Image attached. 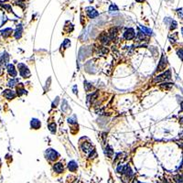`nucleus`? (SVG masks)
<instances>
[{"instance_id":"nucleus-1","label":"nucleus","mask_w":183,"mask_h":183,"mask_svg":"<svg viewBox=\"0 0 183 183\" xmlns=\"http://www.w3.org/2000/svg\"><path fill=\"white\" fill-rule=\"evenodd\" d=\"M17 68H19V71L20 73V75L23 77V78H29L30 76V71H29V68L26 66L23 63H19L17 65Z\"/></svg>"},{"instance_id":"nucleus-2","label":"nucleus","mask_w":183,"mask_h":183,"mask_svg":"<svg viewBox=\"0 0 183 183\" xmlns=\"http://www.w3.org/2000/svg\"><path fill=\"white\" fill-rule=\"evenodd\" d=\"M170 77H171V72H170V70H168L167 71H165L164 73H162V74L158 75V76H157L156 78L154 79V81L155 83H159V81H168L170 79Z\"/></svg>"},{"instance_id":"nucleus-3","label":"nucleus","mask_w":183,"mask_h":183,"mask_svg":"<svg viewBox=\"0 0 183 183\" xmlns=\"http://www.w3.org/2000/svg\"><path fill=\"white\" fill-rule=\"evenodd\" d=\"M45 154H46V158L51 161H55L56 159H58V158H59V154H58V152H56L55 150L51 149V148L48 149V150L46 151Z\"/></svg>"},{"instance_id":"nucleus-4","label":"nucleus","mask_w":183,"mask_h":183,"mask_svg":"<svg viewBox=\"0 0 183 183\" xmlns=\"http://www.w3.org/2000/svg\"><path fill=\"white\" fill-rule=\"evenodd\" d=\"M86 13L87 15H88V17H90V19H94V17H98V12H97L96 10H95L93 7H87L86 8Z\"/></svg>"},{"instance_id":"nucleus-5","label":"nucleus","mask_w":183,"mask_h":183,"mask_svg":"<svg viewBox=\"0 0 183 183\" xmlns=\"http://www.w3.org/2000/svg\"><path fill=\"white\" fill-rule=\"evenodd\" d=\"M166 66H167V59H166V57L163 55L162 58H161V60H160L159 64H158V68H157V71H163V70H165V68H166Z\"/></svg>"},{"instance_id":"nucleus-6","label":"nucleus","mask_w":183,"mask_h":183,"mask_svg":"<svg viewBox=\"0 0 183 183\" xmlns=\"http://www.w3.org/2000/svg\"><path fill=\"white\" fill-rule=\"evenodd\" d=\"M135 30L133 29H128L125 32L124 34V37L126 38V39H127V40H130V39H134L135 38Z\"/></svg>"},{"instance_id":"nucleus-7","label":"nucleus","mask_w":183,"mask_h":183,"mask_svg":"<svg viewBox=\"0 0 183 183\" xmlns=\"http://www.w3.org/2000/svg\"><path fill=\"white\" fill-rule=\"evenodd\" d=\"M111 39H111V37H109V36L107 35L105 32H103V34L100 35V40H101V42L103 43V44H105V45L109 44V42H110Z\"/></svg>"},{"instance_id":"nucleus-8","label":"nucleus","mask_w":183,"mask_h":183,"mask_svg":"<svg viewBox=\"0 0 183 183\" xmlns=\"http://www.w3.org/2000/svg\"><path fill=\"white\" fill-rule=\"evenodd\" d=\"M3 95L6 97L7 99H8V100H11V99H14L16 96V93L14 91L12 90H5L3 93Z\"/></svg>"},{"instance_id":"nucleus-9","label":"nucleus","mask_w":183,"mask_h":183,"mask_svg":"<svg viewBox=\"0 0 183 183\" xmlns=\"http://www.w3.org/2000/svg\"><path fill=\"white\" fill-rule=\"evenodd\" d=\"M7 72H8V74L10 75L11 77H16L17 74V71H16V69H15V67H14L13 64L7 65Z\"/></svg>"},{"instance_id":"nucleus-10","label":"nucleus","mask_w":183,"mask_h":183,"mask_svg":"<svg viewBox=\"0 0 183 183\" xmlns=\"http://www.w3.org/2000/svg\"><path fill=\"white\" fill-rule=\"evenodd\" d=\"M8 54H7V52H4L1 54V56H0V65H6L7 64V62L8 61Z\"/></svg>"},{"instance_id":"nucleus-11","label":"nucleus","mask_w":183,"mask_h":183,"mask_svg":"<svg viewBox=\"0 0 183 183\" xmlns=\"http://www.w3.org/2000/svg\"><path fill=\"white\" fill-rule=\"evenodd\" d=\"M30 125H31V127H32V128H34V129H39V127L41 126L40 121H39V119H36V118L31 120Z\"/></svg>"},{"instance_id":"nucleus-12","label":"nucleus","mask_w":183,"mask_h":183,"mask_svg":"<svg viewBox=\"0 0 183 183\" xmlns=\"http://www.w3.org/2000/svg\"><path fill=\"white\" fill-rule=\"evenodd\" d=\"M68 168H69L70 171L74 172V171H76V170H77L78 166H77V164H76V162H75V161H71V162L69 163V165H68Z\"/></svg>"},{"instance_id":"nucleus-13","label":"nucleus","mask_w":183,"mask_h":183,"mask_svg":"<svg viewBox=\"0 0 183 183\" xmlns=\"http://www.w3.org/2000/svg\"><path fill=\"white\" fill-rule=\"evenodd\" d=\"M53 170H54L55 172L57 173H61L63 171V165L61 163H56L53 166Z\"/></svg>"},{"instance_id":"nucleus-14","label":"nucleus","mask_w":183,"mask_h":183,"mask_svg":"<svg viewBox=\"0 0 183 183\" xmlns=\"http://www.w3.org/2000/svg\"><path fill=\"white\" fill-rule=\"evenodd\" d=\"M21 33H22V28H21V26L19 25V27H17V30H16V32H15V37H16V39H20Z\"/></svg>"},{"instance_id":"nucleus-15","label":"nucleus","mask_w":183,"mask_h":183,"mask_svg":"<svg viewBox=\"0 0 183 183\" xmlns=\"http://www.w3.org/2000/svg\"><path fill=\"white\" fill-rule=\"evenodd\" d=\"M11 33H12V29H4V30L2 31V35H3V37H5V38L9 37V36L11 35Z\"/></svg>"},{"instance_id":"nucleus-16","label":"nucleus","mask_w":183,"mask_h":183,"mask_svg":"<svg viewBox=\"0 0 183 183\" xmlns=\"http://www.w3.org/2000/svg\"><path fill=\"white\" fill-rule=\"evenodd\" d=\"M140 28H141V29H142L143 33H145V34H148V35L152 34V31H151V29H147L146 27H143V26H140Z\"/></svg>"},{"instance_id":"nucleus-17","label":"nucleus","mask_w":183,"mask_h":183,"mask_svg":"<svg viewBox=\"0 0 183 183\" xmlns=\"http://www.w3.org/2000/svg\"><path fill=\"white\" fill-rule=\"evenodd\" d=\"M49 129L51 133H55L56 132V124H55V123H52V124L49 125Z\"/></svg>"},{"instance_id":"nucleus-18","label":"nucleus","mask_w":183,"mask_h":183,"mask_svg":"<svg viewBox=\"0 0 183 183\" xmlns=\"http://www.w3.org/2000/svg\"><path fill=\"white\" fill-rule=\"evenodd\" d=\"M175 180H176L177 183H183V176L177 175V176H175Z\"/></svg>"},{"instance_id":"nucleus-19","label":"nucleus","mask_w":183,"mask_h":183,"mask_svg":"<svg viewBox=\"0 0 183 183\" xmlns=\"http://www.w3.org/2000/svg\"><path fill=\"white\" fill-rule=\"evenodd\" d=\"M26 93V90L23 89L22 87H17V94L19 95H22Z\"/></svg>"},{"instance_id":"nucleus-20","label":"nucleus","mask_w":183,"mask_h":183,"mask_svg":"<svg viewBox=\"0 0 183 183\" xmlns=\"http://www.w3.org/2000/svg\"><path fill=\"white\" fill-rule=\"evenodd\" d=\"M71 45V41L69 40V39H65V41L63 42V44L61 45V48H64V49H67V48L69 47V46Z\"/></svg>"},{"instance_id":"nucleus-21","label":"nucleus","mask_w":183,"mask_h":183,"mask_svg":"<svg viewBox=\"0 0 183 183\" xmlns=\"http://www.w3.org/2000/svg\"><path fill=\"white\" fill-rule=\"evenodd\" d=\"M173 85V83H163V85H161V88L164 89H170Z\"/></svg>"},{"instance_id":"nucleus-22","label":"nucleus","mask_w":183,"mask_h":183,"mask_svg":"<svg viewBox=\"0 0 183 183\" xmlns=\"http://www.w3.org/2000/svg\"><path fill=\"white\" fill-rule=\"evenodd\" d=\"M15 83H17V79H14V80H11L8 83V86L9 87H13V86H15Z\"/></svg>"},{"instance_id":"nucleus-23","label":"nucleus","mask_w":183,"mask_h":183,"mask_svg":"<svg viewBox=\"0 0 183 183\" xmlns=\"http://www.w3.org/2000/svg\"><path fill=\"white\" fill-rule=\"evenodd\" d=\"M178 55H179V57L180 58V60H182L183 61V49H180V51H178Z\"/></svg>"},{"instance_id":"nucleus-24","label":"nucleus","mask_w":183,"mask_h":183,"mask_svg":"<svg viewBox=\"0 0 183 183\" xmlns=\"http://www.w3.org/2000/svg\"><path fill=\"white\" fill-rule=\"evenodd\" d=\"M176 28H177V22H176V21L173 20L172 22H171V27H170V29H171V30H173V29H176Z\"/></svg>"},{"instance_id":"nucleus-25","label":"nucleus","mask_w":183,"mask_h":183,"mask_svg":"<svg viewBox=\"0 0 183 183\" xmlns=\"http://www.w3.org/2000/svg\"><path fill=\"white\" fill-rule=\"evenodd\" d=\"M179 136H180V139H182V140H183V131H182L181 133H180V135H179Z\"/></svg>"},{"instance_id":"nucleus-26","label":"nucleus","mask_w":183,"mask_h":183,"mask_svg":"<svg viewBox=\"0 0 183 183\" xmlns=\"http://www.w3.org/2000/svg\"><path fill=\"white\" fill-rule=\"evenodd\" d=\"M136 2H138V3H143V2L145 1V0H136Z\"/></svg>"},{"instance_id":"nucleus-27","label":"nucleus","mask_w":183,"mask_h":183,"mask_svg":"<svg viewBox=\"0 0 183 183\" xmlns=\"http://www.w3.org/2000/svg\"><path fill=\"white\" fill-rule=\"evenodd\" d=\"M180 124H181L182 126H183V116L181 117V118H180Z\"/></svg>"},{"instance_id":"nucleus-28","label":"nucleus","mask_w":183,"mask_h":183,"mask_svg":"<svg viewBox=\"0 0 183 183\" xmlns=\"http://www.w3.org/2000/svg\"><path fill=\"white\" fill-rule=\"evenodd\" d=\"M181 111H183V102L181 103Z\"/></svg>"},{"instance_id":"nucleus-29","label":"nucleus","mask_w":183,"mask_h":183,"mask_svg":"<svg viewBox=\"0 0 183 183\" xmlns=\"http://www.w3.org/2000/svg\"><path fill=\"white\" fill-rule=\"evenodd\" d=\"M133 183H138V181H137V180H134V181H133Z\"/></svg>"},{"instance_id":"nucleus-30","label":"nucleus","mask_w":183,"mask_h":183,"mask_svg":"<svg viewBox=\"0 0 183 183\" xmlns=\"http://www.w3.org/2000/svg\"><path fill=\"white\" fill-rule=\"evenodd\" d=\"M181 30H182V34H183V29H181Z\"/></svg>"},{"instance_id":"nucleus-31","label":"nucleus","mask_w":183,"mask_h":183,"mask_svg":"<svg viewBox=\"0 0 183 183\" xmlns=\"http://www.w3.org/2000/svg\"><path fill=\"white\" fill-rule=\"evenodd\" d=\"M0 72H1V70H0Z\"/></svg>"}]
</instances>
